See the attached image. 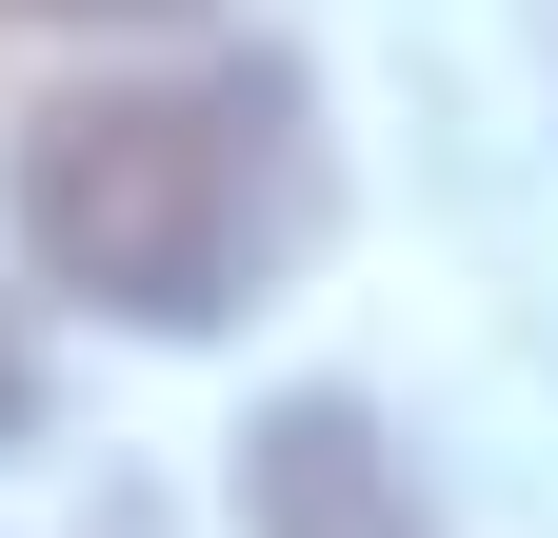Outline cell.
I'll return each instance as SVG.
<instances>
[{
	"mask_svg": "<svg viewBox=\"0 0 558 538\" xmlns=\"http://www.w3.org/2000/svg\"><path fill=\"white\" fill-rule=\"evenodd\" d=\"M0 199H21V259L60 299L140 319V340H199L279 240V100L259 81H81L21 120Z\"/></svg>",
	"mask_w": 558,
	"mask_h": 538,
	"instance_id": "obj_1",
	"label": "cell"
},
{
	"mask_svg": "<svg viewBox=\"0 0 558 538\" xmlns=\"http://www.w3.org/2000/svg\"><path fill=\"white\" fill-rule=\"evenodd\" d=\"M240 538H439V518L360 399H279V419H240Z\"/></svg>",
	"mask_w": 558,
	"mask_h": 538,
	"instance_id": "obj_2",
	"label": "cell"
},
{
	"mask_svg": "<svg viewBox=\"0 0 558 538\" xmlns=\"http://www.w3.org/2000/svg\"><path fill=\"white\" fill-rule=\"evenodd\" d=\"M40 419V359H21V319H0V439H21Z\"/></svg>",
	"mask_w": 558,
	"mask_h": 538,
	"instance_id": "obj_3",
	"label": "cell"
},
{
	"mask_svg": "<svg viewBox=\"0 0 558 538\" xmlns=\"http://www.w3.org/2000/svg\"><path fill=\"white\" fill-rule=\"evenodd\" d=\"M40 21H180V0H40Z\"/></svg>",
	"mask_w": 558,
	"mask_h": 538,
	"instance_id": "obj_4",
	"label": "cell"
}]
</instances>
